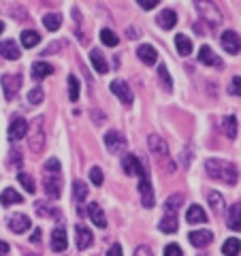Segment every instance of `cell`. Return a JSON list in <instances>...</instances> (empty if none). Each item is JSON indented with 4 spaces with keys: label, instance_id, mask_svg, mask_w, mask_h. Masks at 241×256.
Wrapping results in <instances>:
<instances>
[{
    "label": "cell",
    "instance_id": "cell-1",
    "mask_svg": "<svg viewBox=\"0 0 241 256\" xmlns=\"http://www.w3.org/2000/svg\"><path fill=\"white\" fill-rule=\"evenodd\" d=\"M205 169H207V175L212 180H218L222 184H228V186H235L237 180H239V171L237 166L228 162V160H220V158H210L205 162Z\"/></svg>",
    "mask_w": 241,
    "mask_h": 256
},
{
    "label": "cell",
    "instance_id": "cell-2",
    "mask_svg": "<svg viewBox=\"0 0 241 256\" xmlns=\"http://www.w3.org/2000/svg\"><path fill=\"white\" fill-rule=\"evenodd\" d=\"M28 130H30V139H28V146L32 154H41L45 150V141H47V134H45V120L38 116L32 120V124H28Z\"/></svg>",
    "mask_w": 241,
    "mask_h": 256
},
{
    "label": "cell",
    "instance_id": "cell-3",
    "mask_svg": "<svg viewBox=\"0 0 241 256\" xmlns=\"http://www.w3.org/2000/svg\"><path fill=\"white\" fill-rule=\"evenodd\" d=\"M194 6H196L198 15L203 18V22L210 24L212 30H218L220 28V24L224 22V18H222L220 9L216 6V2H212V0H194Z\"/></svg>",
    "mask_w": 241,
    "mask_h": 256
},
{
    "label": "cell",
    "instance_id": "cell-4",
    "mask_svg": "<svg viewBox=\"0 0 241 256\" xmlns=\"http://www.w3.org/2000/svg\"><path fill=\"white\" fill-rule=\"evenodd\" d=\"M43 188H45V194L50 198H60V194H62V178H60V173H45Z\"/></svg>",
    "mask_w": 241,
    "mask_h": 256
},
{
    "label": "cell",
    "instance_id": "cell-5",
    "mask_svg": "<svg viewBox=\"0 0 241 256\" xmlns=\"http://www.w3.org/2000/svg\"><path fill=\"white\" fill-rule=\"evenodd\" d=\"M0 84H2V90H4V98L13 100L22 88V75H2Z\"/></svg>",
    "mask_w": 241,
    "mask_h": 256
},
{
    "label": "cell",
    "instance_id": "cell-6",
    "mask_svg": "<svg viewBox=\"0 0 241 256\" xmlns=\"http://www.w3.org/2000/svg\"><path fill=\"white\" fill-rule=\"evenodd\" d=\"M122 169L126 171V175H136L139 180L146 178V171H143L139 158H136L134 154H124L122 156Z\"/></svg>",
    "mask_w": 241,
    "mask_h": 256
},
{
    "label": "cell",
    "instance_id": "cell-7",
    "mask_svg": "<svg viewBox=\"0 0 241 256\" xmlns=\"http://www.w3.org/2000/svg\"><path fill=\"white\" fill-rule=\"evenodd\" d=\"M102 141H105V146H107V150L111 152V154H122V152L126 150V139L118 130H109Z\"/></svg>",
    "mask_w": 241,
    "mask_h": 256
},
{
    "label": "cell",
    "instance_id": "cell-8",
    "mask_svg": "<svg viewBox=\"0 0 241 256\" xmlns=\"http://www.w3.org/2000/svg\"><path fill=\"white\" fill-rule=\"evenodd\" d=\"M111 92H114L118 98L124 102V105H132V90L128 88L126 82H122V79H116V82H111Z\"/></svg>",
    "mask_w": 241,
    "mask_h": 256
},
{
    "label": "cell",
    "instance_id": "cell-9",
    "mask_svg": "<svg viewBox=\"0 0 241 256\" xmlns=\"http://www.w3.org/2000/svg\"><path fill=\"white\" fill-rule=\"evenodd\" d=\"M220 43H222V47H224V52H226V54H230V56L239 54V34H237V32L226 30L220 36Z\"/></svg>",
    "mask_w": 241,
    "mask_h": 256
},
{
    "label": "cell",
    "instance_id": "cell-10",
    "mask_svg": "<svg viewBox=\"0 0 241 256\" xmlns=\"http://www.w3.org/2000/svg\"><path fill=\"white\" fill-rule=\"evenodd\" d=\"M188 239L194 248H207L214 242V233L207 230V228H200V230H192V233L188 235Z\"/></svg>",
    "mask_w": 241,
    "mask_h": 256
},
{
    "label": "cell",
    "instance_id": "cell-11",
    "mask_svg": "<svg viewBox=\"0 0 241 256\" xmlns=\"http://www.w3.org/2000/svg\"><path fill=\"white\" fill-rule=\"evenodd\" d=\"M28 134V122L24 118H15L9 124V139L11 141H20Z\"/></svg>",
    "mask_w": 241,
    "mask_h": 256
},
{
    "label": "cell",
    "instance_id": "cell-12",
    "mask_svg": "<svg viewBox=\"0 0 241 256\" xmlns=\"http://www.w3.org/2000/svg\"><path fill=\"white\" fill-rule=\"evenodd\" d=\"M32 226V222L28 216H24V214H13L11 218H9V228L13 230L15 235H20V233H26V230Z\"/></svg>",
    "mask_w": 241,
    "mask_h": 256
},
{
    "label": "cell",
    "instance_id": "cell-13",
    "mask_svg": "<svg viewBox=\"0 0 241 256\" xmlns=\"http://www.w3.org/2000/svg\"><path fill=\"white\" fill-rule=\"evenodd\" d=\"M139 194H141L143 207H154L156 196H154V188H152V184L148 182V178H143V180L139 182Z\"/></svg>",
    "mask_w": 241,
    "mask_h": 256
},
{
    "label": "cell",
    "instance_id": "cell-14",
    "mask_svg": "<svg viewBox=\"0 0 241 256\" xmlns=\"http://www.w3.org/2000/svg\"><path fill=\"white\" fill-rule=\"evenodd\" d=\"M148 146L152 150V154L158 158H168V146L164 143V139H160L158 134H150L148 137Z\"/></svg>",
    "mask_w": 241,
    "mask_h": 256
},
{
    "label": "cell",
    "instance_id": "cell-15",
    "mask_svg": "<svg viewBox=\"0 0 241 256\" xmlns=\"http://www.w3.org/2000/svg\"><path fill=\"white\" fill-rule=\"evenodd\" d=\"M156 24L162 30H171V28H175V24H178V13L173 9H162L156 15Z\"/></svg>",
    "mask_w": 241,
    "mask_h": 256
},
{
    "label": "cell",
    "instance_id": "cell-16",
    "mask_svg": "<svg viewBox=\"0 0 241 256\" xmlns=\"http://www.w3.org/2000/svg\"><path fill=\"white\" fill-rule=\"evenodd\" d=\"M77 248L79 250H88L92 244H94V235H92V230L84 226V224H77Z\"/></svg>",
    "mask_w": 241,
    "mask_h": 256
},
{
    "label": "cell",
    "instance_id": "cell-17",
    "mask_svg": "<svg viewBox=\"0 0 241 256\" xmlns=\"http://www.w3.org/2000/svg\"><path fill=\"white\" fill-rule=\"evenodd\" d=\"M66 246H68L66 230H64L62 226L54 228V233H52V250L54 252H64V250H66Z\"/></svg>",
    "mask_w": 241,
    "mask_h": 256
},
{
    "label": "cell",
    "instance_id": "cell-18",
    "mask_svg": "<svg viewBox=\"0 0 241 256\" xmlns=\"http://www.w3.org/2000/svg\"><path fill=\"white\" fill-rule=\"evenodd\" d=\"M136 56H139V60L143 64H148V66L156 64V60H158V52H156V47H152V45H141L139 50H136Z\"/></svg>",
    "mask_w": 241,
    "mask_h": 256
},
{
    "label": "cell",
    "instance_id": "cell-19",
    "mask_svg": "<svg viewBox=\"0 0 241 256\" xmlns=\"http://www.w3.org/2000/svg\"><path fill=\"white\" fill-rule=\"evenodd\" d=\"M198 60L203 62V64H207V66H222V60L214 54L212 47H207V45H203L198 50Z\"/></svg>",
    "mask_w": 241,
    "mask_h": 256
},
{
    "label": "cell",
    "instance_id": "cell-20",
    "mask_svg": "<svg viewBox=\"0 0 241 256\" xmlns=\"http://www.w3.org/2000/svg\"><path fill=\"white\" fill-rule=\"evenodd\" d=\"M186 222L188 224H205L207 222V214L203 212L200 205H190L186 212Z\"/></svg>",
    "mask_w": 241,
    "mask_h": 256
},
{
    "label": "cell",
    "instance_id": "cell-21",
    "mask_svg": "<svg viewBox=\"0 0 241 256\" xmlns=\"http://www.w3.org/2000/svg\"><path fill=\"white\" fill-rule=\"evenodd\" d=\"M0 56L6 60H18L22 56V52H20V47L15 41H2L0 43Z\"/></svg>",
    "mask_w": 241,
    "mask_h": 256
},
{
    "label": "cell",
    "instance_id": "cell-22",
    "mask_svg": "<svg viewBox=\"0 0 241 256\" xmlns=\"http://www.w3.org/2000/svg\"><path fill=\"white\" fill-rule=\"evenodd\" d=\"M88 214H90L92 222H94V224H96V226H98V228H105V226H107L105 212L100 210V205H98V203H92L90 207H88Z\"/></svg>",
    "mask_w": 241,
    "mask_h": 256
},
{
    "label": "cell",
    "instance_id": "cell-23",
    "mask_svg": "<svg viewBox=\"0 0 241 256\" xmlns=\"http://www.w3.org/2000/svg\"><path fill=\"white\" fill-rule=\"evenodd\" d=\"M90 60H92V64H94V70H96V73H100V75H107V73H109V66H107L105 56H102L98 50H92V52H90Z\"/></svg>",
    "mask_w": 241,
    "mask_h": 256
},
{
    "label": "cell",
    "instance_id": "cell-24",
    "mask_svg": "<svg viewBox=\"0 0 241 256\" xmlns=\"http://www.w3.org/2000/svg\"><path fill=\"white\" fill-rule=\"evenodd\" d=\"M158 228L162 230V233H175V230H178V214H166L164 212V218L160 220Z\"/></svg>",
    "mask_w": 241,
    "mask_h": 256
},
{
    "label": "cell",
    "instance_id": "cell-25",
    "mask_svg": "<svg viewBox=\"0 0 241 256\" xmlns=\"http://www.w3.org/2000/svg\"><path fill=\"white\" fill-rule=\"evenodd\" d=\"M222 130L226 132L228 139H237V134H239V120H237L235 116H228V118L222 122Z\"/></svg>",
    "mask_w": 241,
    "mask_h": 256
},
{
    "label": "cell",
    "instance_id": "cell-26",
    "mask_svg": "<svg viewBox=\"0 0 241 256\" xmlns=\"http://www.w3.org/2000/svg\"><path fill=\"white\" fill-rule=\"evenodd\" d=\"M41 43V34H38L36 30H24L22 32V45L26 47V50H32V47H36Z\"/></svg>",
    "mask_w": 241,
    "mask_h": 256
},
{
    "label": "cell",
    "instance_id": "cell-27",
    "mask_svg": "<svg viewBox=\"0 0 241 256\" xmlns=\"http://www.w3.org/2000/svg\"><path fill=\"white\" fill-rule=\"evenodd\" d=\"M52 73H54V68L47 62H34V64H32V77L38 79V82L45 79V77H50Z\"/></svg>",
    "mask_w": 241,
    "mask_h": 256
},
{
    "label": "cell",
    "instance_id": "cell-28",
    "mask_svg": "<svg viewBox=\"0 0 241 256\" xmlns=\"http://www.w3.org/2000/svg\"><path fill=\"white\" fill-rule=\"evenodd\" d=\"M22 201H24V196L20 194V192H15L13 188H6V190H2V194H0V203H2L4 207H6V205L22 203Z\"/></svg>",
    "mask_w": 241,
    "mask_h": 256
},
{
    "label": "cell",
    "instance_id": "cell-29",
    "mask_svg": "<svg viewBox=\"0 0 241 256\" xmlns=\"http://www.w3.org/2000/svg\"><path fill=\"white\" fill-rule=\"evenodd\" d=\"M207 201H210V207H212V210H214L216 214L224 212V196L220 194V192L210 190V192H207Z\"/></svg>",
    "mask_w": 241,
    "mask_h": 256
},
{
    "label": "cell",
    "instance_id": "cell-30",
    "mask_svg": "<svg viewBox=\"0 0 241 256\" xmlns=\"http://www.w3.org/2000/svg\"><path fill=\"white\" fill-rule=\"evenodd\" d=\"M239 220H241V205L235 203V205H232L230 210H228V222H226L228 228H230V230H239V226H241Z\"/></svg>",
    "mask_w": 241,
    "mask_h": 256
},
{
    "label": "cell",
    "instance_id": "cell-31",
    "mask_svg": "<svg viewBox=\"0 0 241 256\" xmlns=\"http://www.w3.org/2000/svg\"><path fill=\"white\" fill-rule=\"evenodd\" d=\"M43 24H45V28L50 30V32L60 30V26H62V15H58V13H47L45 18H43Z\"/></svg>",
    "mask_w": 241,
    "mask_h": 256
},
{
    "label": "cell",
    "instance_id": "cell-32",
    "mask_svg": "<svg viewBox=\"0 0 241 256\" xmlns=\"http://www.w3.org/2000/svg\"><path fill=\"white\" fill-rule=\"evenodd\" d=\"M175 47H178V54L188 56L192 52V41L186 34H178V36H175Z\"/></svg>",
    "mask_w": 241,
    "mask_h": 256
},
{
    "label": "cell",
    "instance_id": "cell-33",
    "mask_svg": "<svg viewBox=\"0 0 241 256\" xmlns=\"http://www.w3.org/2000/svg\"><path fill=\"white\" fill-rule=\"evenodd\" d=\"M86 196H88V186L82 180H75L73 182V198H75V203H84Z\"/></svg>",
    "mask_w": 241,
    "mask_h": 256
},
{
    "label": "cell",
    "instance_id": "cell-34",
    "mask_svg": "<svg viewBox=\"0 0 241 256\" xmlns=\"http://www.w3.org/2000/svg\"><path fill=\"white\" fill-rule=\"evenodd\" d=\"M79 90H82V86H79V79L75 75H68V98L77 102L79 100Z\"/></svg>",
    "mask_w": 241,
    "mask_h": 256
},
{
    "label": "cell",
    "instance_id": "cell-35",
    "mask_svg": "<svg viewBox=\"0 0 241 256\" xmlns=\"http://www.w3.org/2000/svg\"><path fill=\"white\" fill-rule=\"evenodd\" d=\"M43 98H45V90H43L41 86H34L28 92V102H30V105H41Z\"/></svg>",
    "mask_w": 241,
    "mask_h": 256
},
{
    "label": "cell",
    "instance_id": "cell-36",
    "mask_svg": "<svg viewBox=\"0 0 241 256\" xmlns=\"http://www.w3.org/2000/svg\"><path fill=\"white\" fill-rule=\"evenodd\" d=\"M222 254L224 256H237L239 254V239H226L222 246Z\"/></svg>",
    "mask_w": 241,
    "mask_h": 256
},
{
    "label": "cell",
    "instance_id": "cell-37",
    "mask_svg": "<svg viewBox=\"0 0 241 256\" xmlns=\"http://www.w3.org/2000/svg\"><path fill=\"white\" fill-rule=\"evenodd\" d=\"M100 41L105 43L107 47H116L118 45V34L114 30H109V28H102L100 30Z\"/></svg>",
    "mask_w": 241,
    "mask_h": 256
},
{
    "label": "cell",
    "instance_id": "cell-38",
    "mask_svg": "<svg viewBox=\"0 0 241 256\" xmlns=\"http://www.w3.org/2000/svg\"><path fill=\"white\" fill-rule=\"evenodd\" d=\"M18 180L24 186V190H28L30 194H34V192H36V184H34V180H32L28 173H18Z\"/></svg>",
    "mask_w": 241,
    "mask_h": 256
},
{
    "label": "cell",
    "instance_id": "cell-39",
    "mask_svg": "<svg viewBox=\"0 0 241 256\" xmlns=\"http://www.w3.org/2000/svg\"><path fill=\"white\" fill-rule=\"evenodd\" d=\"M158 77H160V82H162L164 90L171 92V88H173V79H171V75H168V70H166L164 64H160V66H158Z\"/></svg>",
    "mask_w": 241,
    "mask_h": 256
},
{
    "label": "cell",
    "instance_id": "cell-40",
    "mask_svg": "<svg viewBox=\"0 0 241 256\" xmlns=\"http://www.w3.org/2000/svg\"><path fill=\"white\" fill-rule=\"evenodd\" d=\"M182 194H178V196H171V198H166V203H164V212L166 214H178V210H180V205H182Z\"/></svg>",
    "mask_w": 241,
    "mask_h": 256
},
{
    "label": "cell",
    "instance_id": "cell-41",
    "mask_svg": "<svg viewBox=\"0 0 241 256\" xmlns=\"http://www.w3.org/2000/svg\"><path fill=\"white\" fill-rule=\"evenodd\" d=\"M34 207H36V214L41 216V218H56V216H58V212H56L54 207H47L43 201H38Z\"/></svg>",
    "mask_w": 241,
    "mask_h": 256
},
{
    "label": "cell",
    "instance_id": "cell-42",
    "mask_svg": "<svg viewBox=\"0 0 241 256\" xmlns=\"http://www.w3.org/2000/svg\"><path fill=\"white\" fill-rule=\"evenodd\" d=\"M90 180H92L94 186H102V182H105V175H102L100 166H94V169L90 171Z\"/></svg>",
    "mask_w": 241,
    "mask_h": 256
},
{
    "label": "cell",
    "instance_id": "cell-43",
    "mask_svg": "<svg viewBox=\"0 0 241 256\" xmlns=\"http://www.w3.org/2000/svg\"><path fill=\"white\" fill-rule=\"evenodd\" d=\"M45 171L47 173H60V160L58 158H50L45 162Z\"/></svg>",
    "mask_w": 241,
    "mask_h": 256
},
{
    "label": "cell",
    "instance_id": "cell-44",
    "mask_svg": "<svg viewBox=\"0 0 241 256\" xmlns=\"http://www.w3.org/2000/svg\"><path fill=\"white\" fill-rule=\"evenodd\" d=\"M164 256H184V254H182V248L178 244H168L164 248Z\"/></svg>",
    "mask_w": 241,
    "mask_h": 256
},
{
    "label": "cell",
    "instance_id": "cell-45",
    "mask_svg": "<svg viewBox=\"0 0 241 256\" xmlns=\"http://www.w3.org/2000/svg\"><path fill=\"white\" fill-rule=\"evenodd\" d=\"M136 2H139V6H141L143 11H152L154 6H158L160 0H136Z\"/></svg>",
    "mask_w": 241,
    "mask_h": 256
},
{
    "label": "cell",
    "instance_id": "cell-46",
    "mask_svg": "<svg viewBox=\"0 0 241 256\" xmlns=\"http://www.w3.org/2000/svg\"><path fill=\"white\" fill-rule=\"evenodd\" d=\"M228 94H232V96H239V75H235L232 77V82H230V88H228Z\"/></svg>",
    "mask_w": 241,
    "mask_h": 256
},
{
    "label": "cell",
    "instance_id": "cell-47",
    "mask_svg": "<svg viewBox=\"0 0 241 256\" xmlns=\"http://www.w3.org/2000/svg\"><path fill=\"white\" fill-rule=\"evenodd\" d=\"M134 256H154V252H152L148 246H139V248L134 250Z\"/></svg>",
    "mask_w": 241,
    "mask_h": 256
},
{
    "label": "cell",
    "instance_id": "cell-48",
    "mask_svg": "<svg viewBox=\"0 0 241 256\" xmlns=\"http://www.w3.org/2000/svg\"><path fill=\"white\" fill-rule=\"evenodd\" d=\"M124 252H122V246H120V244H114V246H111L109 248V250H107V256H122Z\"/></svg>",
    "mask_w": 241,
    "mask_h": 256
},
{
    "label": "cell",
    "instance_id": "cell-49",
    "mask_svg": "<svg viewBox=\"0 0 241 256\" xmlns=\"http://www.w3.org/2000/svg\"><path fill=\"white\" fill-rule=\"evenodd\" d=\"M60 47H62L60 43H52L50 47H45V50H43V56H50V54H54V52H58Z\"/></svg>",
    "mask_w": 241,
    "mask_h": 256
},
{
    "label": "cell",
    "instance_id": "cell-50",
    "mask_svg": "<svg viewBox=\"0 0 241 256\" xmlns=\"http://www.w3.org/2000/svg\"><path fill=\"white\" fill-rule=\"evenodd\" d=\"M30 242L32 244H41V228H34V233H32V237H30Z\"/></svg>",
    "mask_w": 241,
    "mask_h": 256
},
{
    "label": "cell",
    "instance_id": "cell-51",
    "mask_svg": "<svg viewBox=\"0 0 241 256\" xmlns=\"http://www.w3.org/2000/svg\"><path fill=\"white\" fill-rule=\"evenodd\" d=\"M6 254H9V244L0 242V256H6Z\"/></svg>",
    "mask_w": 241,
    "mask_h": 256
},
{
    "label": "cell",
    "instance_id": "cell-52",
    "mask_svg": "<svg viewBox=\"0 0 241 256\" xmlns=\"http://www.w3.org/2000/svg\"><path fill=\"white\" fill-rule=\"evenodd\" d=\"M2 30H4V24H2V22H0V34H2Z\"/></svg>",
    "mask_w": 241,
    "mask_h": 256
}]
</instances>
